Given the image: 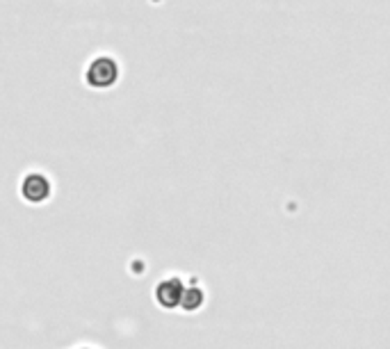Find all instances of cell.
<instances>
[{
  "label": "cell",
  "mask_w": 390,
  "mask_h": 349,
  "mask_svg": "<svg viewBox=\"0 0 390 349\" xmlns=\"http://www.w3.org/2000/svg\"><path fill=\"white\" fill-rule=\"evenodd\" d=\"M201 304H203V292L199 288H185L183 299H180V306L192 313V310H196Z\"/></svg>",
  "instance_id": "cell-4"
},
{
  "label": "cell",
  "mask_w": 390,
  "mask_h": 349,
  "mask_svg": "<svg viewBox=\"0 0 390 349\" xmlns=\"http://www.w3.org/2000/svg\"><path fill=\"white\" fill-rule=\"evenodd\" d=\"M116 76H119V69H116V62L112 58H98L87 69V82L96 89L114 85Z\"/></svg>",
  "instance_id": "cell-1"
},
{
  "label": "cell",
  "mask_w": 390,
  "mask_h": 349,
  "mask_svg": "<svg viewBox=\"0 0 390 349\" xmlns=\"http://www.w3.org/2000/svg\"><path fill=\"white\" fill-rule=\"evenodd\" d=\"M183 292H185V286L178 279H167L156 288V301L162 308H176L180 306Z\"/></svg>",
  "instance_id": "cell-3"
},
{
  "label": "cell",
  "mask_w": 390,
  "mask_h": 349,
  "mask_svg": "<svg viewBox=\"0 0 390 349\" xmlns=\"http://www.w3.org/2000/svg\"><path fill=\"white\" fill-rule=\"evenodd\" d=\"M21 195H23L25 201H30V204H41V201L48 199L51 185L41 173H30V176H25V180H23Z\"/></svg>",
  "instance_id": "cell-2"
}]
</instances>
